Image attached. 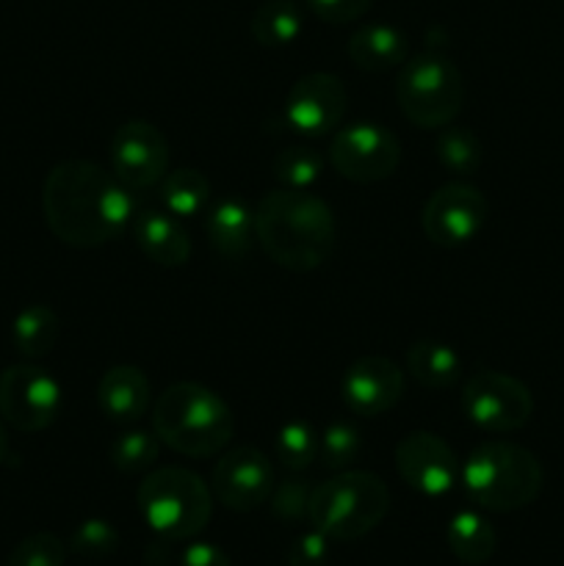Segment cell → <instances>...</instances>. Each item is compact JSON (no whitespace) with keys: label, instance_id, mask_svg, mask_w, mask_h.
<instances>
[{"label":"cell","instance_id":"1","mask_svg":"<svg viewBox=\"0 0 564 566\" xmlns=\"http://www.w3.org/2000/svg\"><path fill=\"white\" fill-rule=\"evenodd\" d=\"M42 213L61 243L97 249L116 241L133 224L136 202L114 171L94 160L70 158L44 177Z\"/></svg>","mask_w":564,"mask_h":566},{"label":"cell","instance_id":"2","mask_svg":"<svg viewBox=\"0 0 564 566\" xmlns=\"http://www.w3.org/2000/svg\"><path fill=\"white\" fill-rule=\"evenodd\" d=\"M335 216L310 191L274 188L254 210V241L282 269L307 274L335 252Z\"/></svg>","mask_w":564,"mask_h":566},{"label":"cell","instance_id":"3","mask_svg":"<svg viewBox=\"0 0 564 566\" xmlns=\"http://www.w3.org/2000/svg\"><path fill=\"white\" fill-rule=\"evenodd\" d=\"M153 431L164 446L191 459L224 451L236 434V415L224 398L197 381L166 387L153 403Z\"/></svg>","mask_w":564,"mask_h":566},{"label":"cell","instance_id":"4","mask_svg":"<svg viewBox=\"0 0 564 566\" xmlns=\"http://www.w3.org/2000/svg\"><path fill=\"white\" fill-rule=\"evenodd\" d=\"M459 484L487 512H520L540 497L545 470L529 448L490 440L476 446L464 459Z\"/></svg>","mask_w":564,"mask_h":566},{"label":"cell","instance_id":"5","mask_svg":"<svg viewBox=\"0 0 564 566\" xmlns=\"http://www.w3.org/2000/svg\"><path fill=\"white\" fill-rule=\"evenodd\" d=\"M390 512V490L376 473L341 470L310 495L307 520L313 528L337 542L363 539Z\"/></svg>","mask_w":564,"mask_h":566},{"label":"cell","instance_id":"6","mask_svg":"<svg viewBox=\"0 0 564 566\" xmlns=\"http://www.w3.org/2000/svg\"><path fill=\"white\" fill-rule=\"evenodd\" d=\"M142 517L160 539L186 542L205 531L213 514V490L186 468L153 470L138 486Z\"/></svg>","mask_w":564,"mask_h":566},{"label":"cell","instance_id":"7","mask_svg":"<svg viewBox=\"0 0 564 566\" xmlns=\"http://www.w3.org/2000/svg\"><path fill=\"white\" fill-rule=\"evenodd\" d=\"M396 99L401 114L424 130L451 125L464 103L462 72L446 53L426 50L401 64Z\"/></svg>","mask_w":564,"mask_h":566},{"label":"cell","instance_id":"8","mask_svg":"<svg viewBox=\"0 0 564 566\" xmlns=\"http://www.w3.org/2000/svg\"><path fill=\"white\" fill-rule=\"evenodd\" d=\"M462 409L476 429L487 434H509L531 420L534 396L514 376L501 370H476L462 387Z\"/></svg>","mask_w":564,"mask_h":566},{"label":"cell","instance_id":"9","mask_svg":"<svg viewBox=\"0 0 564 566\" xmlns=\"http://www.w3.org/2000/svg\"><path fill=\"white\" fill-rule=\"evenodd\" d=\"M61 403V385L44 368L11 365L0 374V418L22 434L50 429L59 420Z\"/></svg>","mask_w":564,"mask_h":566},{"label":"cell","instance_id":"10","mask_svg":"<svg viewBox=\"0 0 564 566\" xmlns=\"http://www.w3.org/2000/svg\"><path fill=\"white\" fill-rule=\"evenodd\" d=\"M330 164L343 180L370 186L382 182L401 164V144L387 127L374 122H354L332 136Z\"/></svg>","mask_w":564,"mask_h":566},{"label":"cell","instance_id":"11","mask_svg":"<svg viewBox=\"0 0 564 566\" xmlns=\"http://www.w3.org/2000/svg\"><path fill=\"white\" fill-rule=\"evenodd\" d=\"M171 147L153 122L133 119L111 138V171L130 191H147L169 175Z\"/></svg>","mask_w":564,"mask_h":566},{"label":"cell","instance_id":"12","mask_svg":"<svg viewBox=\"0 0 564 566\" xmlns=\"http://www.w3.org/2000/svg\"><path fill=\"white\" fill-rule=\"evenodd\" d=\"M487 213H490V205L479 188L470 182H446L424 205L420 224L431 243L442 249H457L484 230Z\"/></svg>","mask_w":564,"mask_h":566},{"label":"cell","instance_id":"13","mask_svg":"<svg viewBox=\"0 0 564 566\" xmlns=\"http://www.w3.org/2000/svg\"><path fill=\"white\" fill-rule=\"evenodd\" d=\"M276 473L271 459L252 446H238L221 451L216 459L210 490L213 497L230 512H254L271 497Z\"/></svg>","mask_w":564,"mask_h":566},{"label":"cell","instance_id":"14","mask_svg":"<svg viewBox=\"0 0 564 566\" xmlns=\"http://www.w3.org/2000/svg\"><path fill=\"white\" fill-rule=\"evenodd\" d=\"M396 470L404 484L424 497L448 495L462 475L453 448L431 431H409L398 440Z\"/></svg>","mask_w":564,"mask_h":566},{"label":"cell","instance_id":"15","mask_svg":"<svg viewBox=\"0 0 564 566\" xmlns=\"http://www.w3.org/2000/svg\"><path fill=\"white\" fill-rule=\"evenodd\" d=\"M348 108V92L332 72H310L291 86L285 97V122L310 138L326 136L343 122Z\"/></svg>","mask_w":564,"mask_h":566},{"label":"cell","instance_id":"16","mask_svg":"<svg viewBox=\"0 0 564 566\" xmlns=\"http://www.w3.org/2000/svg\"><path fill=\"white\" fill-rule=\"evenodd\" d=\"M341 396L348 412L359 418H379L390 412L404 396V370L393 359L370 354L352 363L343 374Z\"/></svg>","mask_w":564,"mask_h":566},{"label":"cell","instance_id":"17","mask_svg":"<svg viewBox=\"0 0 564 566\" xmlns=\"http://www.w3.org/2000/svg\"><path fill=\"white\" fill-rule=\"evenodd\" d=\"M97 407L111 423L130 426L147 418L153 407V385L136 365H114L100 376Z\"/></svg>","mask_w":564,"mask_h":566},{"label":"cell","instance_id":"18","mask_svg":"<svg viewBox=\"0 0 564 566\" xmlns=\"http://www.w3.org/2000/svg\"><path fill=\"white\" fill-rule=\"evenodd\" d=\"M133 238L147 260L160 269H180L191 258V238L177 219L164 210H142L130 224Z\"/></svg>","mask_w":564,"mask_h":566},{"label":"cell","instance_id":"19","mask_svg":"<svg viewBox=\"0 0 564 566\" xmlns=\"http://www.w3.org/2000/svg\"><path fill=\"white\" fill-rule=\"evenodd\" d=\"M348 59L363 72H387L409 59V39L401 28L370 22L357 28L348 39Z\"/></svg>","mask_w":564,"mask_h":566},{"label":"cell","instance_id":"20","mask_svg":"<svg viewBox=\"0 0 564 566\" xmlns=\"http://www.w3.org/2000/svg\"><path fill=\"white\" fill-rule=\"evenodd\" d=\"M205 232L210 238V247L227 260H243L254 241V213L241 199H219L208 210Z\"/></svg>","mask_w":564,"mask_h":566},{"label":"cell","instance_id":"21","mask_svg":"<svg viewBox=\"0 0 564 566\" xmlns=\"http://www.w3.org/2000/svg\"><path fill=\"white\" fill-rule=\"evenodd\" d=\"M407 370L426 390H446L462 376V359L446 343L418 340L407 348Z\"/></svg>","mask_w":564,"mask_h":566},{"label":"cell","instance_id":"22","mask_svg":"<svg viewBox=\"0 0 564 566\" xmlns=\"http://www.w3.org/2000/svg\"><path fill=\"white\" fill-rule=\"evenodd\" d=\"M446 539L453 556L470 566H481L490 562L498 547V536L490 520L481 517L479 512H470V509L457 512L448 520Z\"/></svg>","mask_w":564,"mask_h":566},{"label":"cell","instance_id":"23","mask_svg":"<svg viewBox=\"0 0 564 566\" xmlns=\"http://www.w3.org/2000/svg\"><path fill=\"white\" fill-rule=\"evenodd\" d=\"M304 17L296 0H263L252 14L249 31L263 48H288L302 36Z\"/></svg>","mask_w":564,"mask_h":566},{"label":"cell","instance_id":"24","mask_svg":"<svg viewBox=\"0 0 564 566\" xmlns=\"http://www.w3.org/2000/svg\"><path fill=\"white\" fill-rule=\"evenodd\" d=\"M59 315L50 307H44V304H31L11 324V346L25 359L48 357L55 348V343H59Z\"/></svg>","mask_w":564,"mask_h":566},{"label":"cell","instance_id":"25","mask_svg":"<svg viewBox=\"0 0 564 566\" xmlns=\"http://www.w3.org/2000/svg\"><path fill=\"white\" fill-rule=\"evenodd\" d=\"M160 202L177 219L199 216L210 202V182L199 169H175L160 180Z\"/></svg>","mask_w":564,"mask_h":566},{"label":"cell","instance_id":"26","mask_svg":"<svg viewBox=\"0 0 564 566\" xmlns=\"http://www.w3.org/2000/svg\"><path fill=\"white\" fill-rule=\"evenodd\" d=\"M435 155L442 164V169L451 175H476L484 160V149H481L479 136L468 127H440L435 142Z\"/></svg>","mask_w":564,"mask_h":566},{"label":"cell","instance_id":"27","mask_svg":"<svg viewBox=\"0 0 564 566\" xmlns=\"http://www.w3.org/2000/svg\"><path fill=\"white\" fill-rule=\"evenodd\" d=\"M108 457L119 473H144V470H149L158 462L160 440L155 437V431L127 429L116 434V440L111 442Z\"/></svg>","mask_w":564,"mask_h":566},{"label":"cell","instance_id":"28","mask_svg":"<svg viewBox=\"0 0 564 566\" xmlns=\"http://www.w3.org/2000/svg\"><path fill=\"white\" fill-rule=\"evenodd\" d=\"M324 171V158L310 147H288L274 158V177L282 188L310 191Z\"/></svg>","mask_w":564,"mask_h":566},{"label":"cell","instance_id":"29","mask_svg":"<svg viewBox=\"0 0 564 566\" xmlns=\"http://www.w3.org/2000/svg\"><path fill=\"white\" fill-rule=\"evenodd\" d=\"M359 453H363V437L352 423L337 420L318 434V462L326 470H335V473L348 470L357 462Z\"/></svg>","mask_w":564,"mask_h":566},{"label":"cell","instance_id":"30","mask_svg":"<svg viewBox=\"0 0 564 566\" xmlns=\"http://www.w3.org/2000/svg\"><path fill=\"white\" fill-rule=\"evenodd\" d=\"M276 459L285 464L291 473L307 470L318 459V434L313 426L304 420H291L276 434Z\"/></svg>","mask_w":564,"mask_h":566},{"label":"cell","instance_id":"31","mask_svg":"<svg viewBox=\"0 0 564 566\" xmlns=\"http://www.w3.org/2000/svg\"><path fill=\"white\" fill-rule=\"evenodd\" d=\"M70 545L75 556L88 558V562H103V558L114 556L116 547H119V531L108 520L88 517L77 525Z\"/></svg>","mask_w":564,"mask_h":566},{"label":"cell","instance_id":"32","mask_svg":"<svg viewBox=\"0 0 564 566\" xmlns=\"http://www.w3.org/2000/svg\"><path fill=\"white\" fill-rule=\"evenodd\" d=\"M66 547L50 531H39V534L25 536L20 545L11 551L6 566H64Z\"/></svg>","mask_w":564,"mask_h":566},{"label":"cell","instance_id":"33","mask_svg":"<svg viewBox=\"0 0 564 566\" xmlns=\"http://www.w3.org/2000/svg\"><path fill=\"white\" fill-rule=\"evenodd\" d=\"M310 495H313V490L307 486V481L285 479L282 484L274 486V492H271V512H274L276 520L299 523V520L307 517Z\"/></svg>","mask_w":564,"mask_h":566},{"label":"cell","instance_id":"34","mask_svg":"<svg viewBox=\"0 0 564 566\" xmlns=\"http://www.w3.org/2000/svg\"><path fill=\"white\" fill-rule=\"evenodd\" d=\"M330 562V536L321 534L318 528L304 531L288 547V566H326Z\"/></svg>","mask_w":564,"mask_h":566},{"label":"cell","instance_id":"35","mask_svg":"<svg viewBox=\"0 0 564 566\" xmlns=\"http://www.w3.org/2000/svg\"><path fill=\"white\" fill-rule=\"evenodd\" d=\"M374 0H304L310 11L318 20L332 22V25H346V22L359 20L370 9Z\"/></svg>","mask_w":564,"mask_h":566},{"label":"cell","instance_id":"36","mask_svg":"<svg viewBox=\"0 0 564 566\" xmlns=\"http://www.w3.org/2000/svg\"><path fill=\"white\" fill-rule=\"evenodd\" d=\"M180 566H232L227 553L210 542H194L182 551Z\"/></svg>","mask_w":564,"mask_h":566},{"label":"cell","instance_id":"37","mask_svg":"<svg viewBox=\"0 0 564 566\" xmlns=\"http://www.w3.org/2000/svg\"><path fill=\"white\" fill-rule=\"evenodd\" d=\"M9 457V434H6V420L0 418V464Z\"/></svg>","mask_w":564,"mask_h":566}]
</instances>
